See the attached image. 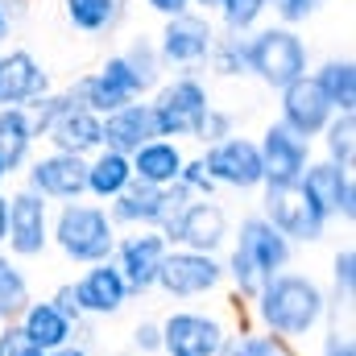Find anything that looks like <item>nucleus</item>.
Listing matches in <instances>:
<instances>
[{"instance_id":"f257e3e1","label":"nucleus","mask_w":356,"mask_h":356,"mask_svg":"<svg viewBox=\"0 0 356 356\" xmlns=\"http://www.w3.org/2000/svg\"><path fill=\"white\" fill-rule=\"evenodd\" d=\"M257 311L273 336H307L323 315V290L298 273H273L257 290Z\"/></svg>"},{"instance_id":"f03ea898","label":"nucleus","mask_w":356,"mask_h":356,"mask_svg":"<svg viewBox=\"0 0 356 356\" xmlns=\"http://www.w3.org/2000/svg\"><path fill=\"white\" fill-rule=\"evenodd\" d=\"M54 236H58V249L71 261H88V266L108 261V253L116 249L112 220L99 207H88V203H67L63 216H58V232Z\"/></svg>"},{"instance_id":"7ed1b4c3","label":"nucleus","mask_w":356,"mask_h":356,"mask_svg":"<svg viewBox=\"0 0 356 356\" xmlns=\"http://www.w3.org/2000/svg\"><path fill=\"white\" fill-rule=\"evenodd\" d=\"M249 71H257L269 88H290L307 75V46L290 29H261L249 38Z\"/></svg>"},{"instance_id":"20e7f679","label":"nucleus","mask_w":356,"mask_h":356,"mask_svg":"<svg viewBox=\"0 0 356 356\" xmlns=\"http://www.w3.org/2000/svg\"><path fill=\"white\" fill-rule=\"evenodd\" d=\"M266 220L290 241V236H298V241H319L323 236V211L307 199V191L298 186V182H290V186H269L266 191Z\"/></svg>"},{"instance_id":"39448f33","label":"nucleus","mask_w":356,"mask_h":356,"mask_svg":"<svg viewBox=\"0 0 356 356\" xmlns=\"http://www.w3.org/2000/svg\"><path fill=\"white\" fill-rule=\"evenodd\" d=\"M154 108V120H158V137H195L203 116L211 112L207 104V91L199 88L195 79H178L158 95Z\"/></svg>"},{"instance_id":"423d86ee","label":"nucleus","mask_w":356,"mask_h":356,"mask_svg":"<svg viewBox=\"0 0 356 356\" xmlns=\"http://www.w3.org/2000/svg\"><path fill=\"white\" fill-rule=\"evenodd\" d=\"M203 170H207L211 182H228V186H241V191L266 182V175H261V154L245 137H228V141L211 145L207 158H203Z\"/></svg>"},{"instance_id":"0eeeda50","label":"nucleus","mask_w":356,"mask_h":356,"mask_svg":"<svg viewBox=\"0 0 356 356\" xmlns=\"http://www.w3.org/2000/svg\"><path fill=\"white\" fill-rule=\"evenodd\" d=\"M220 273H224V269L211 261V253H191V249H182V253H166V257H162V269H158V282H154V286H162V290L175 294V298H191V294H207V290L220 282Z\"/></svg>"},{"instance_id":"6e6552de","label":"nucleus","mask_w":356,"mask_h":356,"mask_svg":"<svg viewBox=\"0 0 356 356\" xmlns=\"http://www.w3.org/2000/svg\"><path fill=\"white\" fill-rule=\"evenodd\" d=\"M236 253L261 273V282H269L273 273H282L286 261H290V241L269 224L266 216H253V220L241 224V245H236Z\"/></svg>"},{"instance_id":"1a4fd4ad","label":"nucleus","mask_w":356,"mask_h":356,"mask_svg":"<svg viewBox=\"0 0 356 356\" xmlns=\"http://www.w3.org/2000/svg\"><path fill=\"white\" fill-rule=\"evenodd\" d=\"M162 348L170 356H220L224 327L207 315H170L162 323Z\"/></svg>"},{"instance_id":"9d476101","label":"nucleus","mask_w":356,"mask_h":356,"mask_svg":"<svg viewBox=\"0 0 356 356\" xmlns=\"http://www.w3.org/2000/svg\"><path fill=\"white\" fill-rule=\"evenodd\" d=\"M257 154H261V175L269 186H290L307 170V141L294 137L286 124H269L266 145Z\"/></svg>"},{"instance_id":"9b49d317","label":"nucleus","mask_w":356,"mask_h":356,"mask_svg":"<svg viewBox=\"0 0 356 356\" xmlns=\"http://www.w3.org/2000/svg\"><path fill=\"white\" fill-rule=\"evenodd\" d=\"M8 249L17 257H33L46 249V203L33 191H21L8 199V232H4Z\"/></svg>"},{"instance_id":"f8f14e48","label":"nucleus","mask_w":356,"mask_h":356,"mask_svg":"<svg viewBox=\"0 0 356 356\" xmlns=\"http://www.w3.org/2000/svg\"><path fill=\"white\" fill-rule=\"evenodd\" d=\"M282 124L294 133V137H311V133H319V129H327V116H332V104L323 99V91L315 79H294L290 88H282Z\"/></svg>"},{"instance_id":"ddd939ff","label":"nucleus","mask_w":356,"mask_h":356,"mask_svg":"<svg viewBox=\"0 0 356 356\" xmlns=\"http://www.w3.org/2000/svg\"><path fill=\"white\" fill-rule=\"evenodd\" d=\"M224 232H228V220H224V211H220L216 203H186V207L178 211V220L166 228V236L182 241L191 253H211V249H220Z\"/></svg>"},{"instance_id":"4468645a","label":"nucleus","mask_w":356,"mask_h":356,"mask_svg":"<svg viewBox=\"0 0 356 356\" xmlns=\"http://www.w3.org/2000/svg\"><path fill=\"white\" fill-rule=\"evenodd\" d=\"M29 182L42 199H79L88 191V166L75 154H50L29 170Z\"/></svg>"},{"instance_id":"2eb2a0df","label":"nucleus","mask_w":356,"mask_h":356,"mask_svg":"<svg viewBox=\"0 0 356 356\" xmlns=\"http://www.w3.org/2000/svg\"><path fill=\"white\" fill-rule=\"evenodd\" d=\"M298 186L307 191V199L327 216H353V178L348 170L332 166V162H319V166H307Z\"/></svg>"},{"instance_id":"dca6fc26","label":"nucleus","mask_w":356,"mask_h":356,"mask_svg":"<svg viewBox=\"0 0 356 356\" xmlns=\"http://www.w3.org/2000/svg\"><path fill=\"white\" fill-rule=\"evenodd\" d=\"M104 141H108V149H116V154H124V158L137 154L141 145L158 141L154 108H149V104H124V108L108 112V120H104Z\"/></svg>"},{"instance_id":"f3484780","label":"nucleus","mask_w":356,"mask_h":356,"mask_svg":"<svg viewBox=\"0 0 356 356\" xmlns=\"http://www.w3.org/2000/svg\"><path fill=\"white\" fill-rule=\"evenodd\" d=\"M50 141L58 145V154H75V158H83L88 149H95V145H104V120L95 116V112H88V108H79L75 99L50 120Z\"/></svg>"},{"instance_id":"a211bd4d","label":"nucleus","mask_w":356,"mask_h":356,"mask_svg":"<svg viewBox=\"0 0 356 356\" xmlns=\"http://www.w3.org/2000/svg\"><path fill=\"white\" fill-rule=\"evenodd\" d=\"M42 95H46V71L29 50H13L0 58V108H17Z\"/></svg>"},{"instance_id":"6ab92c4d","label":"nucleus","mask_w":356,"mask_h":356,"mask_svg":"<svg viewBox=\"0 0 356 356\" xmlns=\"http://www.w3.org/2000/svg\"><path fill=\"white\" fill-rule=\"evenodd\" d=\"M124 298H129V286H124L120 269L108 266V261H99L95 269H88L83 282L75 286L79 311H91V315H116L124 307Z\"/></svg>"},{"instance_id":"aec40b11","label":"nucleus","mask_w":356,"mask_h":356,"mask_svg":"<svg viewBox=\"0 0 356 356\" xmlns=\"http://www.w3.org/2000/svg\"><path fill=\"white\" fill-rule=\"evenodd\" d=\"M162 257H166V245L162 236L154 232H141V236H129L120 245V277L129 290H149L158 282V269H162Z\"/></svg>"},{"instance_id":"412c9836","label":"nucleus","mask_w":356,"mask_h":356,"mask_svg":"<svg viewBox=\"0 0 356 356\" xmlns=\"http://www.w3.org/2000/svg\"><path fill=\"white\" fill-rule=\"evenodd\" d=\"M211 42H216V33H211V25H207L203 17L178 13V17H170V25H166V33H162V54H166L170 63H182V67H186V63L207 58Z\"/></svg>"},{"instance_id":"4be33fe9","label":"nucleus","mask_w":356,"mask_h":356,"mask_svg":"<svg viewBox=\"0 0 356 356\" xmlns=\"http://www.w3.org/2000/svg\"><path fill=\"white\" fill-rule=\"evenodd\" d=\"M21 336H25L29 348L54 353V348H67V340H71V319H67L54 302H33V307H25Z\"/></svg>"},{"instance_id":"5701e85b","label":"nucleus","mask_w":356,"mask_h":356,"mask_svg":"<svg viewBox=\"0 0 356 356\" xmlns=\"http://www.w3.org/2000/svg\"><path fill=\"white\" fill-rule=\"evenodd\" d=\"M129 166H133V178L145 186H175L182 175V154L175 141H149L133 154Z\"/></svg>"},{"instance_id":"b1692460","label":"nucleus","mask_w":356,"mask_h":356,"mask_svg":"<svg viewBox=\"0 0 356 356\" xmlns=\"http://www.w3.org/2000/svg\"><path fill=\"white\" fill-rule=\"evenodd\" d=\"M29 141H33V129H29L25 108H0V178L25 162Z\"/></svg>"},{"instance_id":"393cba45","label":"nucleus","mask_w":356,"mask_h":356,"mask_svg":"<svg viewBox=\"0 0 356 356\" xmlns=\"http://www.w3.org/2000/svg\"><path fill=\"white\" fill-rule=\"evenodd\" d=\"M129 182H133V166H129V158L116 154V149L99 154V158L88 166V191L99 195V199H116Z\"/></svg>"},{"instance_id":"a878e982","label":"nucleus","mask_w":356,"mask_h":356,"mask_svg":"<svg viewBox=\"0 0 356 356\" xmlns=\"http://www.w3.org/2000/svg\"><path fill=\"white\" fill-rule=\"evenodd\" d=\"M67 17L83 33H104L124 17V0H67Z\"/></svg>"},{"instance_id":"bb28decb","label":"nucleus","mask_w":356,"mask_h":356,"mask_svg":"<svg viewBox=\"0 0 356 356\" xmlns=\"http://www.w3.org/2000/svg\"><path fill=\"white\" fill-rule=\"evenodd\" d=\"M315 83H319L323 99H327L332 108L353 112V104H356V71H353V63H327V67L319 71Z\"/></svg>"},{"instance_id":"cd10ccee","label":"nucleus","mask_w":356,"mask_h":356,"mask_svg":"<svg viewBox=\"0 0 356 356\" xmlns=\"http://www.w3.org/2000/svg\"><path fill=\"white\" fill-rule=\"evenodd\" d=\"M29 307V286L21 277V269L8 257H0V319H13Z\"/></svg>"},{"instance_id":"c85d7f7f","label":"nucleus","mask_w":356,"mask_h":356,"mask_svg":"<svg viewBox=\"0 0 356 356\" xmlns=\"http://www.w3.org/2000/svg\"><path fill=\"white\" fill-rule=\"evenodd\" d=\"M353 149H356V120H353V112H340V120L327 124V154H332V166L348 170V166H353Z\"/></svg>"},{"instance_id":"c756f323","label":"nucleus","mask_w":356,"mask_h":356,"mask_svg":"<svg viewBox=\"0 0 356 356\" xmlns=\"http://www.w3.org/2000/svg\"><path fill=\"white\" fill-rule=\"evenodd\" d=\"M207 54L216 58V71H220V75H245V71H249V42H241V38L211 42Z\"/></svg>"},{"instance_id":"7c9ffc66","label":"nucleus","mask_w":356,"mask_h":356,"mask_svg":"<svg viewBox=\"0 0 356 356\" xmlns=\"http://www.w3.org/2000/svg\"><path fill=\"white\" fill-rule=\"evenodd\" d=\"M220 356H290L282 336H249V340H224Z\"/></svg>"},{"instance_id":"2f4dec72","label":"nucleus","mask_w":356,"mask_h":356,"mask_svg":"<svg viewBox=\"0 0 356 356\" xmlns=\"http://www.w3.org/2000/svg\"><path fill=\"white\" fill-rule=\"evenodd\" d=\"M124 63L133 67V75H137V83H141V91L158 83V54H154V46L137 42V46H133V50L124 54Z\"/></svg>"},{"instance_id":"473e14b6","label":"nucleus","mask_w":356,"mask_h":356,"mask_svg":"<svg viewBox=\"0 0 356 356\" xmlns=\"http://www.w3.org/2000/svg\"><path fill=\"white\" fill-rule=\"evenodd\" d=\"M266 13V0H224V21L228 29H249Z\"/></svg>"},{"instance_id":"72a5a7b5","label":"nucleus","mask_w":356,"mask_h":356,"mask_svg":"<svg viewBox=\"0 0 356 356\" xmlns=\"http://www.w3.org/2000/svg\"><path fill=\"white\" fill-rule=\"evenodd\" d=\"M228 129H232V120H228V116H224V112H207V116H203V124H199V133H195V137H199V141H211V145H220V141H224V137H228Z\"/></svg>"},{"instance_id":"f704fd0d","label":"nucleus","mask_w":356,"mask_h":356,"mask_svg":"<svg viewBox=\"0 0 356 356\" xmlns=\"http://www.w3.org/2000/svg\"><path fill=\"white\" fill-rule=\"evenodd\" d=\"M266 4H273L282 13V21H307L323 0H266Z\"/></svg>"},{"instance_id":"c9c22d12","label":"nucleus","mask_w":356,"mask_h":356,"mask_svg":"<svg viewBox=\"0 0 356 356\" xmlns=\"http://www.w3.org/2000/svg\"><path fill=\"white\" fill-rule=\"evenodd\" d=\"M353 269H356V253L353 249H344V253L336 257V286H340L344 294H353V277H356Z\"/></svg>"},{"instance_id":"e433bc0d","label":"nucleus","mask_w":356,"mask_h":356,"mask_svg":"<svg viewBox=\"0 0 356 356\" xmlns=\"http://www.w3.org/2000/svg\"><path fill=\"white\" fill-rule=\"evenodd\" d=\"M25 348H29V344H25V336H21V327H8V332L0 336V356H21Z\"/></svg>"},{"instance_id":"4c0bfd02","label":"nucleus","mask_w":356,"mask_h":356,"mask_svg":"<svg viewBox=\"0 0 356 356\" xmlns=\"http://www.w3.org/2000/svg\"><path fill=\"white\" fill-rule=\"evenodd\" d=\"M54 307L67 315V319H79V302H75V286H63L58 290V298H54Z\"/></svg>"},{"instance_id":"58836bf2","label":"nucleus","mask_w":356,"mask_h":356,"mask_svg":"<svg viewBox=\"0 0 356 356\" xmlns=\"http://www.w3.org/2000/svg\"><path fill=\"white\" fill-rule=\"evenodd\" d=\"M137 348H145V353H154V348H162V327H154V323H145V327H137Z\"/></svg>"},{"instance_id":"ea45409f","label":"nucleus","mask_w":356,"mask_h":356,"mask_svg":"<svg viewBox=\"0 0 356 356\" xmlns=\"http://www.w3.org/2000/svg\"><path fill=\"white\" fill-rule=\"evenodd\" d=\"M186 4H191V0H149V8H154V13H166V17L186 13Z\"/></svg>"},{"instance_id":"a19ab883","label":"nucleus","mask_w":356,"mask_h":356,"mask_svg":"<svg viewBox=\"0 0 356 356\" xmlns=\"http://www.w3.org/2000/svg\"><path fill=\"white\" fill-rule=\"evenodd\" d=\"M327 356H356L353 340H332V344H327Z\"/></svg>"},{"instance_id":"79ce46f5","label":"nucleus","mask_w":356,"mask_h":356,"mask_svg":"<svg viewBox=\"0 0 356 356\" xmlns=\"http://www.w3.org/2000/svg\"><path fill=\"white\" fill-rule=\"evenodd\" d=\"M4 232H8V199L0 195V241H4Z\"/></svg>"},{"instance_id":"37998d69","label":"nucleus","mask_w":356,"mask_h":356,"mask_svg":"<svg viewBox=\"0 0 356 356\" xmlns=\"http://www.w3.org/2000/svg\"><path fill=\"white\" fill-rule=\"evenodd\" d=\"M46 356H88L83 348H54V353H46Z\"/></svg>"},{"instance_id":"c03bdc74","label":"nucleus","mask_w":356,"mask_h":356,"mask_svg":"<svg viewBox=\"0 0 356 356\" xmlns=\"http://www.w3.org/2000/svg\"><path fill=\"white\" fill-rule=\"evenodd\" d=\"M195 4H207V8H224V0H195Z\"/></svg>"},{"instance_id":"a18cd8bd","label":"nucleus","mask_w":356,"mask_h":356,"mask_svg":"<svg viewBox=\"0 0 356 356\" xmlns=\"http://www.w3.org/2000/svg\"><path fill=\"white\" fill-rule=\"evenodd\" d=\"M4 29H8V21H4V8H0V38H4Z\"/></svg>"},{"instance_id":"49530a36","label":"nucleus","mask_w":356,"mask_h":356,"mask_svg":"<svg viewBox=\"0 0 356 356\" xmlns=\"http://www.w3.org/2000/svg\"><path fill=\"white\" fill-rule=\"evenodd\" d=\"M21 356H46V353H38V348H25V353H21Z\"/></svg>"}]
</instances>
